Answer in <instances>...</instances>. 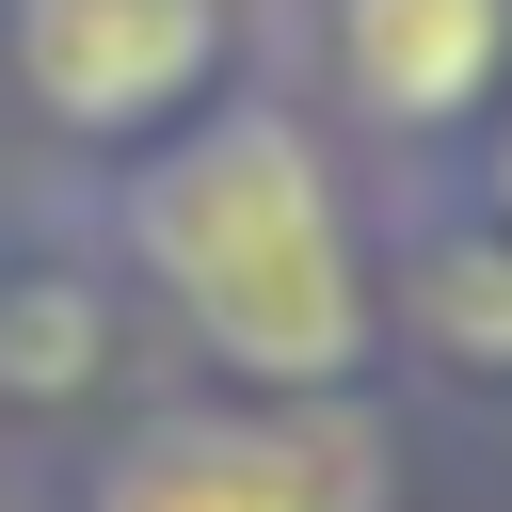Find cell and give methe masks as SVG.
Instances as JSON below:
<instances>
[{
  "label": "cell",
  "instance_id": "obj_1",
  "mask_svg": "<svg viewBox=\"0 0 512 512\" xmlns=\"http://www.w3.org/2000/svg\"><path fill=\"white\" fill-rule=\"evenodd\" d=\"M144 272L176 288V320L256 368V384H352L368 352V272H352V224H336V176L288 112H224L192 128L160 176H144Z\"/></svg>",
  "mask_w": 512,
  "mask_h": 512
},
{
  "label": "cell",
  "instance_id": "obj_2",
  "mask_svg": "<svg viewBox=\"0 0 512 512\" xmlns=\"http://www.w3.org/2000/svg\"><path fill=\"white\" fill-rule=\"evenodd\" d=\"M96 512H368V432H256V416H160L96 464Z\"/></svg>",
  "mask_w": 512,
  "mask_h": 512
},
{
  "label": "cell",
  "instance_id": "obj_3",
  "mask_svg": "<svg viewBox=\"0 0 512 512\" xmlns=\"http://www.w3.org/2000/svg\"><path fill=\"white\" fill-rule=\"evenodd\" d=\"M224 64V0H16V80L64 128H160Z\"/></svg>",
  "mask_w": 512,
  "mask_h": 512
},
{
  "label": "cell",
  "instance_id": "obj_4",
  "mask_svg": "<svg viewBox=\"0 0 512 512\" xmlns=\"http://www.w3.org/2000/svg\"><path fill=\"white\" fill-rule=\"evenodd\" d=\"M496 48H512V0H336V64H352V112L368 128L480 112Z\"/></svg>",
  "mask_w": 512,
  "mask_h": 512
},
{
  "label": "cell",
  "instance_id": "obj_5",
  "mask_svg": "<svg viewBox=\"0 0 512 512\" xmlns=\"http://www.w3.org/2000/svg\"><path fill=\"white\" fill-rule=\"evenodd\" d=\"M96 352H112L96 288H64V272L0 288V384H16V400H64V384H96Z\"/></svg>",
  "mask_w": 512,
  "mask_h": 512
},
{
  "label": "cell",
  "instance_id": "obj_6",
  "mask_svg": "<svg viewBox=\"0 0 512 512\" xmlns=\"http://www.w3.org/2000/svg\"><path fill=\"white\" fill-rule=\"evenodd\" d=\"M416 320H432L464 368H512V256H496V240H432V256H416Z\"/></svg>",
  "mask_w": 512,
  "mask_h": 512
},
{
  "label": "cell",
  "instance_id": "obj_7",
  "mask_svg": "<svg viewBox=\"0 0 512 512\" xmlns=\"http://www.w3.org/2000/svg\"><path fill=\"white\" fill-rule=\"evenodd\" d=\"M496 224H512V128H496Z\"/></svg>",
  "mask_w": 512,
  "mask_h": 512
}]
</instances>
